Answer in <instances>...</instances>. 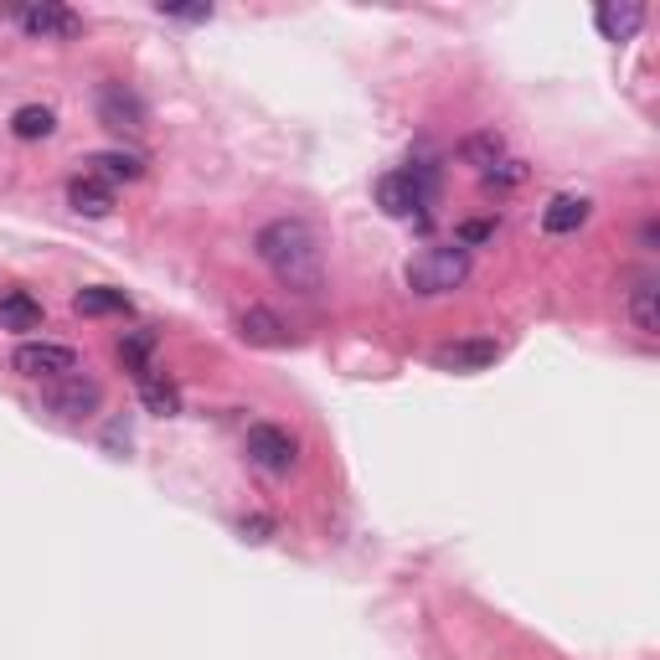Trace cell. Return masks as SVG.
<instances>
[{"mask_svg":"<svg viewBox=\"0 0 660 660\" xmlns=\"http://www.w3.org/2000/svg\"><path fill=\"white\" fill-rule=\"evenodd\" d=\"M68 202H73V212H83V217H109V212H114V186H109L104 176H73L68 181Z\"/></svg>","mask_w":660,"mask_h":660,"instance_id":"11","label":"cell"},{"mask_svg":"<svg viewBox=\"0 0 660 660\" xmlns=\"http://www.w3.org/2000/svg\"><path fill=\"white\" fill-rule=\"evenodd\" d=\"M140 403L151 413H161V419H171V413H181V392L151 367V372H140Z\"/></svg>","mask_w":660,"mask_h":660,"instance_id":"17","label":"cell"},{"mask_svg":"<svg viewBox=\"0 0 660 660\" xmlns=\"http://www.w3.org/2000/svg\"><path fill=\"white\" fill-rule=\"evenodd\" d=\"M269 532H274V526L264 522V516H254V522H243V537H254V542H264Z\"/></svg>","mask_w":660,"mask_h":660,"instance_id":"25","label":"cell"},{"mask_svg":"<svg viewBox=\"0 0 660 660\" xmlns=\"http://www.w3.org/2000/svg\"><path fill=\"white\" fill-rule=\"evenodd\" d=\"M243 450H248V465H258L264 475H289V470H295V460H300V444H295V434L274 429V423H254V429H248V439H243Z\"/></svg>","mask_w":660,"mask_h":660,"instance_id":"5","label":"cell"},{"mask_svg":"<svg viewBox=\"0 0 660 660\" xmlns=\"http://www.w3.org/2000/svg\"><path fill=\"white\" fill-rule=\"evenodd\" d=\"M151 351H155V330H145V326L130 330V336L120 341V357L130 361V367H135V377H140V372H151Z\"/></svg>","mask_w":660,"mask_h":660,"instance_id":"21","label":"cell"},{"mask_svg":"<svg viewBox=\"0 0 660 660\" xmlns=\"http://www.w3.org/2000/svg\"><path fill=\"white\" fill-rule=\"evenodd\" d=\"M522 176H526V165H522V161H501L495 171H485V186H495V181H501V186H516Z\"/></svg>","mask_w":660,"mask_h":660,"instance_id":"22","label":"cell"},{"mask_svg":"<svg viewBox=\"0 0 660 660\" xmlns=\"http://www.w3.org/2000/svg\"><path fill=\"white\" fill-rule=\"evenodd\" d=\"M630 320H635V330L640 336H656L660 330V279H635V289H630Z\"/></svg>","mask_w":660,"mask_h":660,"instance_id":"13","label":"cell"},{"mask_svg":"<svg viewBox=\"0 0 660 660\" xmlns=\"http://www.w3.org/2000/svg\"><path fill=\"white\" fill-rule=\"evenodd\" d=\"M16 21H21L27 37H42V42H68V37L83 31V16L68 11V6H21Z\"/></svg>","mask_w":660,"mask_h":660,"instance_id":"8","label":"cell"},{"mask_svg":"<svg viewBox=\"0 0 660 660\" xmlns=\"http://www.w3.org/2000/svg\"><path fill=\"white\" fill-rule=\"evenodd\" d=\"M11 367L21 377H31V382H62V377L83 372L73 346H58V341H21L11 351Z\"/></svg>","mask_w":660,"mask_h":660,"instance_id":"3","label":"cell"},{"mask_svg":"<svg viewBox=\"0 0 660 660\" xmlns=\"http://www.w3.org/2000/svg\"><path fill=\"white\" fill-rule=\"evenodd\" d=\"M254 254L264 258V269L279 279V285L300 289V295H316L326 285V258H320V238L316 227L300 223V217H274V223L258 227Z\"/></svg>","mask_w":660,"mask_h":660,"instance_id":"1","label":"cell"},{"mask_svg":"<svg viewBox=\"0 0 660 660\" xmlns=\"http://www.w3.org/2000/svg\"><path fill=\"white\" fill-rule=\"evenodd\" d=\"M238 330H243V336H248L254 346H289L285 320L274 316V310H264V305H254V310L238 320Z\"/></svg>","mask_w":660,"mask_h":660,"instance_id":"15","label":"cell"},{"mask_svg":"<svg viewBox=\"0 0 660 660\" xmlns=\"http://www.w3.org/2000/svg\"><path fill=\"white\" fill-rule=\"evenodd\" d=\"M161 16H171V21H212V6H161Z\"/></svg>","mask_w":660,"mask_h":660,"instance_id":"23","label":"cell"},{"mask_svg":"<svg viewBox=\"0 0 660 660\" xmlns=\"http://www.w3.org/2000/svg\"><path fill=\"white\" fill-rule=\"evenodd\" d=\"M93 171L99 176H109V181H135L140 171H145V161L140 155H124V151H104V155H93Z\"/></svg>","mask_w":660,"mask_h":660,"instance_id":"20","label":"cell"},{"mask_svg":"<svg viewBox=\"0 0 660 660\" xmlns=\"http://www.w3.org/2000/svg\"><path fill=\"white\" fill-rule=\"evenodd\" d=\"M99 124L114 130V135H145L151 109H145V99H140L135 89H124V83H104V89H99Z\"/></svg>","mask_w":660,"mask_h":660,"instance_id":"6","label":"cell"},{"mask_svg":"<svg viewBox=\"0 0 660 660\" xmlns=\"http://www.w3.org/2000/svg\"><path fill=\"white\" fill-rule=\"evenodd\" d=\"M594 21H599L604 42H635V31L646 27V6H599L594 11Z\"/></svg>","mask_w":660,"mask_h":660,"instance_id":"12","label":"cell"},{"mask_svg":"<svg viewBox=\"0 0 660 660\" xmlns=\"http://www.w3.org/2000/svg\"><path fill=\"white\" fill-rule=\"evenodd\" d=\"M434 196V176L429 165H413V171H388L377 181V207L388 217H413V207H423Z\"/></svg>","mask_w":660,"mask_h":660,"instance_id":"4","label":"cell"},{"mask_svg":"<svg viewBox=\"0 0 660 660\" xmlns=\"http://www.w3.org/2000/svg\"><path fill=\"white\" fill-rule=\"evenodd\" d=\"M470 279V248L460 243H434L423 254L408 258L403 285L419 295V300H439V295H454V289Z\"/></svg>","mask_w":660,"mask_h":660,"instance_id":"2","label":"cell"},{"mask_svg":"<svg viewBox=\"0 0 660 660\" xmlns=\"http://www.w3.org/2000/svg\"><path fill=\"white\" fill-rule=\"evenodd\" d=\"M501 361V341H450V346H439L434 351V367L439 372H460V377H470V372H485V367H495Z\"/></svg>","mask_w":660,"mask_h":660,"instance_id":"9","label":"cell"},{"mask_svg":"<svg viewBox=\"0 0 660 660\" xmlns=\"http://www.w3.org/2000/svg\"><path fill=\"white\" fill-rule=\"evenodd\" d=\"M47 408L52 413H62V419H89V413H99V403H104V388L93 382V377H62V382H47Z\"/></svg>","mask_w":660,"mask_h":660,"instance_id":"7","label":"cell"},{"mask_svg":"<svg viewBox=\"0 0 660 660\" xmlns=\"http://www.w3.org/2000/svg\"><path fill=\"white\" fill-rule=\"evenodd\" d=\"M78 316H130L135 305H130V295L124 289H104V285H93V289H78Z\"/></svg>","mask_w":660,"mask_h":660,"instance_id":"16","label":"cell"},{"mask_svg":"<svg viewBox=\"0 0 660 660\" xmlns=\"http://www.w3.org/2000/svg\"><path fill=\"white\" fill-rule=\"evenodd\" d=\"M588 212H594V202L578 192H563L553 196L547 207H542V233H553V238H563V233H578V227L588 223Z\"/></svg>","mask_w":660,"mask_h":660,"instance_id":"10","label":"cell"},{"mask_svg":"<svg viewBox=\"0 0 660 660\" xmlns=\"http://www.w3.org/2000/svg\"><path fill=\"white\" fill-rule=\"evenodd\" d=\"M52 130H58V114H52L47 104H21L11 114V135L16 140H47Z\"/></svg>","mask_w":660,"mask_h":660,"instance_id":"18","label":"cell"},{"mask_svg":"<svg viewBox=\"0 0 660 660\" xmlns=\"http://www.w3.org/2000/svg\"><path fill=\"white\" fill-rule=\"evenodd\" d=\"M485 238H495V223H465L454 243H460V248H470V243H485Z\"/></svg>","mask_w":660,"mask_h":660,"instance_id":"24","label":"cell"},{"mask_svg":"<svg viewBox=\"0 0 660 660\" xmlns=\"http://www.w3.org/2000/svg\"><path fill=\"white\" fill-rule=\"evenodd\" d=\"M460 155H465L470 165H481V176H485V171H495V165L506 161V140L495 135V130H481V135H470L465 145H460Z\"/></svg>","mask_w":660,"mask_h":660,"instance_id":"19","label":"cell"},{"mask_svg":"<svg viewBox=\"0 0 660 660\" xmlns=\"http://www.w3.org/2000/svg\"><path fill=\"white\" fill-rule=\"evenodd\" d=\"M42 326V305L27 289H0V330H37Z\"/></svg>","mask_w":660,"mask_h":660,"instance_id":"14","label":"cell"}]
</instances>
